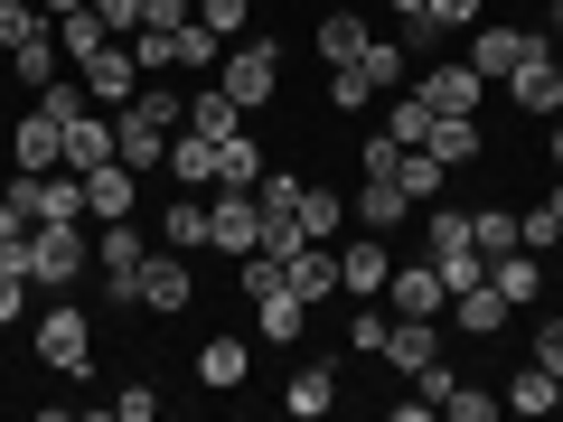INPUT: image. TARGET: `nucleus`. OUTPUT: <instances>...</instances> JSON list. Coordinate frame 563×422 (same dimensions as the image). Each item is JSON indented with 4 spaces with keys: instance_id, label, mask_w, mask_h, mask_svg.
I'll use <instances>...</instances> for the list:
<instances>
[{
    "instance_id": "nucleus-1",
    "label": "nucleus",
    "mask_w": 563,
    "mask_h": 422,
    "mask_svg": "<svg viewBox=\"0 0 563 422\" xmlns=\"http://www.w3.org/2000/svg\"><path fill=\"white\" fill-rule=\"evenodd\" d=\"M85 263H95V235H85V225H29V244H20L29 291H66Z\"/></svg>"
},
{
    "instance_id": "nucleus-2",
    "label": "nucleus",
    "mask_w": 563,
    "mask_h": 422,
    "mask_svg": "<svg viewBox=\"0 0 563 422\" xmlns=\"http://www.w3.org/2000/svg\"><path fill=\"white\" fill-rule=\"evenodd\" d=\"M10 198H20L29 225H85V179H76V169H20Z\"/></svg>"
},
{
    "instance_id": "nucleus-3",
    "label": "nucleus",
    "mask_w": 563,
    "mask_h": 422,
    "mask_svg": "<svg viewBox=\"0 0 563 422\" xmlns=\"http://www.w3.org/2000/svg\"><path fill=\"white\" fill-rule=\"evenodd\" d=\"M217 85L235 95V113H263L273 103V85H282V47H263V38H235L217 57Z\"/></svg>"
},
{
    "instance_id": "nucleus-4",
    "label": "nucleus",
    "mask_w": 563,
    "mask_h": 422,
    "mask_svg": "<svg viewBox=\"0 0 563 422\" xmlns=\"http://www.w3.org/2000/svg\"><path fill=\"white\" fill-rule=\"evenodd\" d=\"M188 291H198V273H188L179 244H169V254H141V273H132V310H161V320H179Z\"/></svg>"
},
{
    "instance_id": "nucleus-5",
    "label": "nucleus",
    "mask_w": 563,
    "mask_h": 422,
    "mask_svg": "<svg viewBox=\"0 0 563 422\" xmlns=\"http://www.w3.org/2000/svg\"><path fill=\"white\" fill-rule=\"evenodd\" d=\"M207 244H217V254H254L263 244V207H254V188H217V207H207Z\"/></svg>"
},
{
    "instance_id": "nucleus-6",
    "label": "nucleus",
    "mask_w": 563,
    "mask_h": 422,
    "mask_svg": "<svg viewBox=\"0 0 563 422\" xmlns=\"http://www.w3.org/2000/svg\"><path fill=\"white\" fill-rule=\"evenodd\" d=\"M385 310H395V320H442L451 281L432 273V263H395V273H385Z\"/></svg>"
},
{
    "instance_id": "nucleus-7",
    "label": "nucleus",
    "mask_w": 563,
    "mask_h": 422,
    "mask_svg": "<svg viewBox=\"0 0 563 422\" xmlns=\"http://www.w3.org/2000/svg\"><path fill=\"white\" fill-rule=\"evenodd\" d=\"M536 47H544L536 29H507V20H488V29H470V66H479L488 85H507V76H517V66H526V57H536Z\"/></svg>"
},
{
    "instance_id": "nucleus-8",
    "label": "nucleus",
    "mask_w": 563,
    "mask_h": 422,
    "mask_svg": "<svg viewBox=\"0 0 563 422\" xmlns=\"http://www.w3.org/2000/svg\"><path fill=\"white\" fill-rule=\"evenodd\" d=\"M85 95H95L103 113H122V103L141 95V57H132V38H113V47H95V57H85Z\"/></svg>"
},
{
    "instance_id": "nucleus-9",
    "label": "nucleus",
    "mask_w": 563,
    "mask_h": 422,
    "mask_svg": "<svg viewBox=\"0 0 563 422\" xmlns=\"http://www.w3.org/2000/svg\"><path fill=\"white\" fill-rule=\"evenodd\" d=\"M38 357L47 366H57V376H85V366H95V329H85V310H47V320H38Z\"/></svg>"
},
{
    "instance_id": "nucleus-10",
    "label": "nucleus",
    "mask_w": 563,
    "mask_h": 422,
    "mask_svg": "<svg viewBox=\"0 0 563 422\" xmlns=\"http://www.w3.org/2000/svg\"><path fill=\"white\" fill-rule=\"evenodd\" d=\"M404 85H413L432 113H479V103H488V76H479L470 57H461V66H432V76H404Z\"/></svg>"
},
{
    "instance_id": "nucleus-11",
    "label": "nucleus",
    "mask_w": 563,
    "mask_h": 422,
    "mask_svg": "<svg viewBox=\"0 0 563 422\" xmlns=\"http://www.w3.org/2000/svg\"><path fill=\"white\" fill-rule=\"evenodd\" d=\"M141 254H151V244H141V225H132V216L95 225V273L113 281V301H132V273H141Z\"/></svg>"
},
{
    "instance_id": "nucleus-12",
    "label": "nucleus",
    "mask_w": 563,
    "mask_h": 422,
    "mask_svg": "<svg viewBox=\"0 0 563 422\" xmlns=\"http://www.w3.org/2000/svg\"><path fill=\"white\" fill-rule=\"evenodd\" d=\"M507 103H517V113H563V57L554 47H536V57L507 76Z\"/></svg>"
},
{
    "instance_id": "nucleus-13",
    "label": "nucleus",
    "mask_w": 563,
    "mask_h": 422,
    "mask_svg": "<svg viewBox=\"0 0 563 422\" xmlns=\"http://www.w3.org/2000/svg\"><path fill=\"white\" fill-rule=\"evenodd\" d=\"M113 151H122V169H161L169 160V122H151L141 103H122L113 113Z\"/></svg>"
},
{
    "instance_id": "nucleus-14",
    "label": "nucleus",
    "mask_w": 563,
    "mask_h": 422,
    "mask_svg": "<svg viewBox=\"0 0 563 422\" xmlns=\"http://www.w3.org/2000/svg\"><path fill=\"white\" fill-rule=\"evenodd\" d=\"M385 273H395L385 235H366V244H339V291H347V301H385Z\"/></svg>"
},
{
    "instance_id": "nucleus-15",
    "label": "nucleus",
    "mask_w": 563,
    "mask_h": 422,
    "mask_svg": "<svg viewBox=\"0 0 563 422\" xmlns=\"http://www.w3.org/2000/svg\"><path fill=\"white\" fill-rule=\"evenodd\" d=\"M282 281H291V291H301L310 310H320V301H339V244H291Z\"/></svg>"
},
{
    "instance_id": "nucleus-16",
    "label": "nucleus",
    "mask_w": 563,
    "mask_h": 422,
    "mask_svg": "<svg viewBox=\"0 0 563 422\" xmlns=\"http://www.w3.org/2000/svg\"><path fill=\"white\" fill-rule=\"evenodd\" d=\"M413 151H432L442 169H470V160L488 151V141H479V113H432V132H422Z\"/></svg>"
},
{
    "instance_id": "nucleus-17",
    "label": "nucleus",
    "mask_w": 563,
    "mask_h": 422,
    "mask_svg": "<svg viewBox=\"0 0 563 422\" xmlns=\"http://www.w3.org/2000/svg\"><path fill=\"white\" fill-rule=\"evenodd\" d=\"M301 329H310V301L291 291V281L254 301V338H263V347H301Z\"/></svg>"
},
{
    "instance_id": "nucleus-18",
    "label": "nucleus",
    "mask_w": 563,
    "mask_h": 422,
    "mask_svg": "<svg viewBox=\"0 0 563 422\" xmlns=\"http://www.w3.org/2000/svg\"><path fill=\"white\" fill-rule=\"evenodd\" d=\"M10 169H66V122L57 113H29L10 132Z\"/></svg>"
},
{
    "instance_id": "nucleus-19",
    "label": "nucleus",
    "mask_w": 563,
    "mask_h": 422,
    "mask_svg": "<svg viewBox=\"0 0 563 422\" xmlns=\"http://www.w3.org/2000/svg\"><path fill=\"white\" fill-rule=\"evenodd\" d=\"M442 320L470 329V338H498V329H507V291H498V281H470V291H451Z\"/></svg>"
},
{
    "instance_id": "nucleus-20",
    "label": "nucleus",
    "mask_w": 563,
    "mask_h": 422,
    "mask_svg": "<svg viewBox=\"0 0 563 422\" xmlns=\"http://www.w3.org/2000/svg\"><path fill=\"white\" fill-rule=\"evenodd\" d=\"M169 179H179L188 188V198H198V188H217V141H207V132H188V122H179V132H169Z\"/></svg>"
},
{
    "instance_id": "nucleus-21",
    "label": "nucleus",
    "mask_w": 563,
    "mask_h": 422,
    "mask_svg": "<svg viewBox=\"0 0 563 422\" xmlns=\"http://www.w3.org/2000/svg\"><path fill=\"white\" fill-rule=\"evenodd\" d=\"M132 179H141V169H122V160L85 169V225H113V216H132Z\"/></svg>"
},
{
    "instance_id": "nucleus-22",
    "label": "nucleus",
    "mask_w": 563,
    "mask_h": 422,
    "mask_svg": "<svg viewBox=\"0 0 563 422\" xmlns=\"http://www.w3.org/2000/svg\"><path fill=\"white\" fill-rule=\"evenodd\" d=\"M404 216H413L404 179H357V225L366 235H404Z\"/></svg>"
},
{
    "instance_id": "nucleus-23",
    "label": "nucleus",
    "mask_w": 563,
    "mask_h": 422,
    "mask_svg": "<svg viewBox=\"0 0 563 422\" xmlns=\"http://www.w3.org/2000/svg\"><path fill=\"white\" fill-rule=\"evenodd\" d=\"M103 160H122L113 151V113H76L66 122V169L85 179V169H103Z\"/></svg>"
},
{
    "instance_id": "nucleus-24",
    "label": "nucleus",
    "mask_w": 563,
    "mask_h": 422,
    "mask_svg": "<svg viewBox=\"0 0 563 422\" xmlns=\"http://www.w3.org/2000/svg\"><path fill=\"white\" fill-rule=\"evenodd\" d=\"M385 357H395L404 376H422V366L442 357V320H385Z\"/></svg>"
},
{
    "instance_id": "nucleus-25",
    "label": "nucleus",
    "mask_w": 563,
    "mask_h": 422,
    "mask_svg": "<svg viewBox=\"0 0 563 422\" xmlns=\"http://www.w3.org/2000/svg\"><path fill=\"white\" fill-rule=\"evenodd\" d=\"M329 403H339V366H301V376L282 385V413L291 422H320Z\"/></svg>"
},
{
    "instance_id": "nucleus-26",
    "label": "nucleus",
    "mask_w": 563,
    "mask_h": 422,
    "mask_svg": "<svg viewBox=\"0 0 563 422\" xmlns=\"http://www.w3.org/2000/svg\"><path fill=\"white\" fill-rule=\"evenodd\" d=\"M488 281H498V291H507V310H526V301H536V291H544V254H526V244H507V254L488 263Z\"/></svg>"
},
{
    "instance_id": "nucleus-27",
    "label": "nucleus",
    "mask_w": 563,
    "mask_h": 422,
    "mask_svg": "<svg viewBox=\"0 0 563 422\" xmlns=\"http://www.w3.org/2000/svg\"><path fill=\"white\" fill-rule=\"evenodd\" d=\"M244 366H254V338H207L198 347V385H217V395H235Z\"/></svg>"
},
{
    "instance_id": "nucleus-28",
    "label": "nucleus",
    "mask_w": 563,
    "mask_h": 422,
    "mask_svg": "<svg viewBox=\"0 0 563 422\" xmlns=\"http://www.w3.org/2000/svg\"><path fill=\"white\" fill-rule=\"evenodd\" d=\"M188 132H207V141H225V132H244V113H235V95H225L217 76L188 95Z\"/></svg>"
},
{
    "instance_id": "nucleus-29",
    "label": "nucleus",
    "mask_w": 563,
    "mask_h": 422,
    "mask_svg": "<svg viewBox=\"0 0 563 422\" xmlns=\"http://www.w3.org/2000/svg\"><path fill=\"white\" fill-rule=\"evenodd\" d=\"M366 47H376V29H366L357 10H329V20H320V57H329V66H357Z\"/></svg>"
},
{
    "instance_id": "nucleus-30",
    "label": "nucleus",
    "mask_w": 563,
    "mask_h": 422,
    "mask_svg": "<svg viewBox=\"0 0 563 422\" xmlns=\"http://www.w3.org/2000/svg\"><path fill=\"white\" fill-rule=\"evenodd\" d=\"M357 76H366V95H395V85L413 76V47H404V38H376V47L357 57Z\"/></svg>"
},
{
    "instance_id": "nucleus-31",
    "label": "nucleus",
    "mask_w": 563,
    "mask_h": 422,
    "mask_svg": "<svg viewBox=\"0 0 563 422\" xmlns=\"http://www.w3.org/2000/svg\"><path fill=\"white\" fill-rule=\"evenodd\" d=\"M254 179H263L254 132H225V141H217V188H254Z\"/></svg>"
},
{
    "instance_id": "nucleus-32",
    "label": "nucleus",
    "mask_w": 563,
    "mask_h": 422,
    "mask_svg": "<svg viewBox=\"0 0 563 422\" xmlns=\"http://www.w3.org/2000/svg\"><path fill=\"white\" fill-rule=\"evenodd\" d=\"M339 225H347V198H339V188H301V235H310V244H339Z\"/></svg>"
},
{
    "instance_id": "nucleus-33",
    "label": "nucleus",
    "mask_w": 563,
    "mask_h": 422,
    "mask_svg": "<svg viewBox=\"0 0 563 422\" xmlns=\"http://www.w3.org/2000/svg\"><path fill=\"white\" fill-rule=\"evenodd\" d=\"M57 47H66V57H95V47H113V29H103V10H66V20H57Z\"/></svg>"
},
{
    "instance_id": "nucleus-34",
    "label": "nucleus",
    "mask_w": 563,
    "mask_h": 422,
    "mask_svg": "<svg viewBox=\"0 0 563 422\" xmlns=\"http://www.w3.org/2000/svg\"><path fill=\"white\" fill-rule=\"evenodd\" d=\"M470 244H479V254L498 263L507 244H517V207H470Z\"/></svg>"
},
{
    "instance_id": "nucleus-35",
    "label": "nucleus",
    "mask_w": 563,
    "mask_h": 422,
    "mask_svg": "<svg viewBox=\"0 0 563 422\" xmlns=\"http://www.w3.org/2000/svg\"><path fill=\"white\" fill-rule=\"evenodd\" d=\"M507 413H554V376H544L536 357H526L517 376H507Z\"/></svg>"
},
{
    "instance_id": "nucleus-36",
    "label": "nucleus",
    "mask_w": 563,
    "mask_h": 422,
    "mask_svg": "<svg viewBox=\"0 0 563 422\" xmlns=\"http://www.w3.org/2000/svg\"><path fill=\"white\" fill-rule=\"evenodd\" d=\"M10 76H20L29 95H47V85H57V38H29V47H10Z\"/></svg>"
},
{
    "instance_id": "nucleus-37",
    "label": "nucleus",
    "mask_w": 563,
    "mask_h": 422,
    "mask_svg": "<svg viewBox=\"0 0 563 422\" xmlns=\"http://www.w3.org/2000/svg\"><path fill=\"white\" fill-rule=\"evenodd\" d=\"M385 132H395V141H404V151H413V141H422V132H432V103H422V95H413V85H395V113H385Z\"/></svg>"
},
{
    "instance_id": "nucleus-38",
    "label": "nucleus",
    "mask_w": 563,
    "mask_h": 422,
    "mask_svg": "<svg viewBox=\"0 0 563 422\" xmlns=\"http://www.w3.org/2000/svg\"><path fill=\"white\" fill-rule=\"evenodd\" d=\"M432 273H442L451 291H470V281H488V254H479V244H442V254H432Z\"/></svg>"
},
{
    "instance_id": "nucleus-39",
    "label": "nucleus",
    "mask_w": 563,
    "mask_h": 422,
    "mask_svg": "<svg viewBox=\"0 0 563 422\" xmlns=\"http://www.w3.org/2000/svg\"><path fill=\"white\" fill-rule=\"evenodd\" d=\"M161 235L179 244V254H198V244H207V207L188 198V188H179V207H169V216H161Z\"/></svg>"
},
{
    "instance_id": "nucleus-40",
    "label": "nucleus",
    "mask_w": 563,
    "mask_h": 422,
    "mask_svg": "<svg viewBox=\"0 0 563 422\" xmlns=\"http://www.w3.org/2000/svg\"><path fill=\"white\" fill-rule=\"evenodd\" d=\"M29 38H47V10L38 0H0V47H29Z\"/></svg>"
},
{
    "instance_id": "nucleus-41",
    "label": "nucleus",
    "mask_w": 563,
    "mask_h": 422,
    "mask_svg": "<svg viewBox=\"0 0 563 422\" xmlns=\"http://www.w3.org/2000/svg\"><path fill=\"white\" fill-rule=\"evenodd\" d=\"M395 169H404V141L395 132H366L357 141V179H395Z\"/></svg>"
},
{
    "instance_id": "nucleus-42",
    "label": "nucleus",
    "mask_w": 563,
    "mask_h": 422,
    "mask_svg": "<svg viewBox=\"0 0 563 422\" xmlns=\"http://www.w3.org/2000/svg\"><path fill=\"white\" fill-rule=\"evenodd\" d=\"M395 179H404V198H413V207H422V198H432V188H442V179H451V169H442V160H432V151H404V169H395Z\"/></svg>"
},
{
    "instance_id": "nucleus-43",
    "label": "nucleus",
    "mask_w": 563,
    "mask_h": 422,
    "mask_svg": "<svg viewBox=\"0 0 563 422\" xmlns=\"http://www.w3.org/2000/svg\"><path fill=\"white\" fill-rule=\"evenodd\" d=\"M442 413H451V422H488V413H498V385H451Z\"/></svg>"
},
{
    "instance_id": "nucleus-44",
    "label": "nucleus",
    "mask_w": 563,
    "mask_h": 422,
    "mask_svg": "<svg viewBox=\"0 0 563 422\" xmlns=\"http://www.w3.org/2000/svg\"><path fill=\"white\" fill-rule=\"evenodd\" d=\"M385 320H395V310H357V320H347V347H357V357H385Z\"/></svg>"
},
{
    "instance_id": "nucleus-45",
    "label": "nucleus",
    "mask_w": 563,
    "mask_h": 422,
    "mask_svg": "<svg viewBox=\"0 0 563 422\" xmlns=\"http://www.w3.org/2000/svg\"><path fill=\"white\" fill-rule=\"evenodd\" d=\"M38 113H57V122H76V113H95V95H85V85H47V95H38Z\"/></svg>"
},
{
    "instance_id": "nucleus-46",
    "label": "nucleus",
    "mask_w": 563,
    "mask_h": 422,
    "mask_svg": "<svg viewBox=\"0 0 563 422\" xmlns=\"http://www.w3.org/2000/svg\"><path fill=\"white\" fill-rule=\"evenodd\" d=\"M20 244H29V216H20V198L0 188V263H20Z\"/></svg>"
},
{
    "instance_id": "nucleus-47",
    "label": "nucleus",
    "mask_w": 563,
    "mask_h": 422,
    "mask_svg": "<svg viewBox=\"0 0 563 422\" xmlns=\"http://www.w3.org/2000/svg\"><path fill=\"white\" fill-rule=\"evenodd\" d=\"M103 413H113V422H151V413H161V395H151V385H122Z\"/></svg>"
},
{
    "instance_id": "nucleus-48",
    "label": "nucleus",
    "mask_w": 563,
    "mask_h": 422,
    "mask_svg": "<svg viewBox=\"0 0 563 422\" xmlns=\"http://www.w3.org/2000/svg\"><path fill=\"white\" fill-rule=\"evenodd\" d=\"M329 103H339V113H357V103H376V95H366L357 66H329Z\"/></svg>"
},
{
    "instance_id": "nucleus-49",
    "label": "nucleus",
    "mask_w": 563,
    "mask_h": 422,
    "mask_svg": "<svg viewBox=\"0 0 563 422\" xmlns=\"http://www.w3.org/2000/svg\"><path fill=\"white\" fill-rule=\"evenodd\" d=\"M198 20V0H141V29H188Z\"/></svg>"
},
{
    "instance_id": "nucleus-50",
    "label": "nucleus",
    "mask_w": 563,
    "mask_h": 422,
    "mask_svg": "<svg viewBox=\"0 0 563 422\" xmlns=\"http://www.w3.org/2000/svg\"><path fill=\"white\" fill-rule=\"evenodd\" d=\"M422 20L432 29H479V0H422Z\"/></svg>"
},
{
    "instance_id": "nucleus-51",
    "label": "nucleus",
    "mask_w": 563,
    "mask_h": 422,
    "mask_svg": "<svg viewBox=\"0 0 563 422\" xmlns=\"http://www.w3.org/2000/svg\"><path fill=\"white\" fill-rule=\"evenodd\" d=\"M244 10H254V0H198V20L217 29V38H235V29H244Z\"/></svg>"
},
{
    "instance_id": "nucleus-52",
    "label": "nucleus",
    "mask_w": 563,
    "mask_h": 422,
    "mask_svg": "<svg viewBox=\"0 0 563 422\" xmlns=\"http://www.w3.org/2000/svg\"><path fill=\"white\" fill-rule=\"evenodd\" d=\"M442 244H470V207H432V254Z\"/></svg>"
},
{
    "instance_id": "nucleus-53",
    "label": "nucleus",
    "mask_w": 563,
    "mask_h": 422,
    "mask_svg": "<svg viewBox=\"0 0 563 422\" xmlns=\"http://www.w3.org/2000/svg\"><path fill=\"white\" fill-rule=\"evenodd\" d=\"M536 366H544V376H563V320L536 329Z\"/></svg>"
},
{
    "instance_id": "nucleus-54",
    "label": "nucleus",
    "mask_w": 563,
    "mask_h": 422,
    "mask_svg": "<svg viewBox=\"0 0 563 422\" xmlns=\"http://www.w3.org/2000/svg\"><path fill=\"white\" fill-rule=\"evenodd\" d=\"M95 10H103V29H113V38H132V29H141V0H95Z\"/></svg>"
},
{
    "instance_id": "nucleus-55",
    "label": "nucleus",
    "mask_w": 563,
    "mask_h": 422,
    "mask_svg": "<svg viewBox=\"0 0 563 422\" xmlns=\"http://www.w3.org/2000/svg\"><path fill=\"white\" fill-rule=\"evenodd\" d=\"M544 20H554V29H544V47H554V57H563V0H554V10H544Z\"/></svg>"
},
{
    "instance_id": "nucleus-56",
    "label": "nucleus",
    "mask_w": 563,
    "mask_h": 422,
    "mask_svg": "<svg viewBox=\"0 0 563 422\" xmlns=\"http://www.w3.org/2000/svg\"><path fill=\"white\" fill-rule=\"evenodd\" d=\"M38 10H47V20H66V10H95V0H38Z\"/></svg>"
},
{
    "instance_id": "nucleus-57",
    "label": "nucleus",
    "mask_w": 563,
    "mask_h": 422,
    "mask_svg": "<svg viewBox=\"0 0 563 422\" xmlns=\"http://www.w3.org/2000/svg\"><path fill=\"white\" fill-rule=\"evenodd\" d=\"M554 179H563V122H554Z\"/></svg>"
},
{
    "instance_id": "nucleus-58",
    "label": "nucleus",
    "mask_w": 563,
    "mask_h": 422,
    "mask_svg": "<svg viewBox=\"0 0 563 422\" xmlns=\"http://www.w3.org/2000/svg\"><path fill=\"white\" fill-rule=\"evenodd\" d=\"M554 254H563V235H554Z\"/></svg>"
}]
</instances>
